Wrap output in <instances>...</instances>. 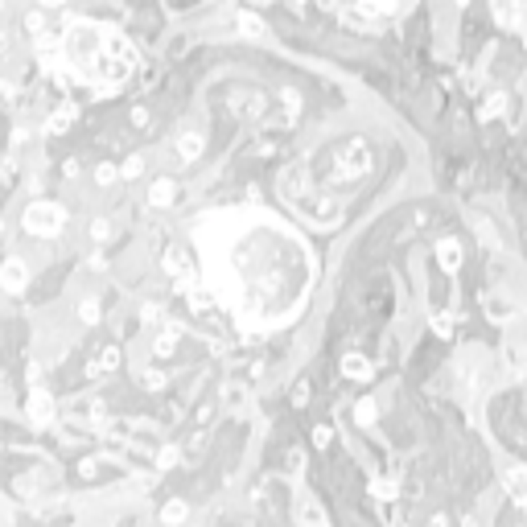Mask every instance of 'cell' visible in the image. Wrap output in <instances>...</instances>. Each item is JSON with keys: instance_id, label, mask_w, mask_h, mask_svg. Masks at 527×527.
Returning a JSON list of instances; mask_svg holds the SVG:
<instances>
[{"instance_id": "1", "label": "cell", "mask_w": 527, "mask_h": 527, "mask_svg": "<svg viewBox=\"0 0 527 527\" xmlns=\"http://www.w3.org/2000/svg\"><path fill=\"white\" fill-rule=\"evenodd\" d=\"M227 268L210 280L214 301L235 313L251 334L289 326L313 289V256L297 231L276 218H256L243 227L239 247H223Z\"/></svg>"}, {"instance_id": "2", "label": "cell", "mask_w": 527, "mask_h": 527, "mask_svg": "<svg viewBox=\"0 0 527 527\" xmlns=\"http://www.w3.org/2000/svg\"><path fill=\"white\" fill-rule=\"evenodd\" d=\"M21 223H25V231H29V235L54 239V235H62V231H66V210H62L58 202H49V198H37V202H29V206H25Z\"/></svg>"}, {"instance_id": "3", "label": "cell", "mask_w": 527, "mask_h": 527, "mask_svg": "<svg viewBox=\"0 0 527 527\" xmlns=\"http://www.w3.org/2000/svg\"><path fill=\"white\" fill-rule=\"evenodd\" d=\"M0 289L8 293V297H21L25 289H29V268H25V260H4L0 264Z\"/></svg>"}, {"instance_id": "4", "label": "cell", "mask_w": 527, "mask_h": 527, "mask_svg": "<svg viewBox=\"0 0 527 527\" xmlns=\"http://www.w3.org/2000/svg\"><path fill=\"white\" fill-rule=\"evenodd\" d=\"M25 412H29V421H33L37 429L54 425V396H49L45 388H33V392H29V404H25Z\"/></svg>"}, {"instance_id": "5", "label": "cell", "mask_w": 527, "mask_h": 527, "mask_svg": "<svg viewBox=\"0 0 527 527\" xmlns=\"http://www.w3.org/2000/svg\"><path fill=\"white\" fill-rule=\"evenodd\" d=\"M177 202V181L173 177H157L153 186H148V206L153 210H165V206H173Z\"/></svg>"}, {"instance_id": "6", "label": "cell", "mask_w": 527, "mask_h": 527, "mask_svg": "<svg viewBox=\"0 0 527 527\" xmlns=\"http://www.w3.org/2000/svg\"><path fill=\"white\" fill-rule=\"evenodd\" d=\"M177 338H181V330H177V326H161V330H157V338H153V355H157V359H169V355L177 350Z\"/></svg>"}, {"instance_id": "7", "label": "cell", "mask_w": 527, "mask_h": 527, "mask_svg": "<svg viewBox=\"0 0 527 527\" xmlns=\"http://www.w3.org/2000/svg\"><path fill=\"white\" fill-rule=\"evenodd\" d=\"M74 115H78V107H74V103H62V107L45 120V132H54V136H58V132H66V128L74 124Z\"/></svg>"}, {"instance_id": "8", "label": "cell", "mask_w": 527, "mask_h": 527, "mask_svg": "<svg viewBox=\"0 0 527 527\" xmlns=\"http://www.w3.org/2000/svg\"><path fill=\"white\" fill-rule=\"evenodd\" d=\"M144 153H128L124 161H120V181H140L144 177Z\"/></svg>"}, {"instance_id": "9", "label": "cell", "mask_w": 527, "mask_h": 527, "mask_svg": "<svg viewBox=\"0 0 527 527\" xmlns=\"http://www.w3.org/2000/svg\"><path fill=\"white\" fill-rule=\"evenodd\" d=\"M177 157L181 161H198L202 157V136L198 132H181L177 136Z\"/></svg>"}, {"instance_id": "10", "label": "cell", "mask_w": 527, "mask_h": 527, "mask_svg": "<svg viewBox=\"0 0 527 527\" xmlns=\"http://www.w3.org/2000/svg\"><path fill=\"white\" fill-rule=\"evenodd\" d=\"M74 313H78V322H82V326H99V317H103V305H99V297H82Z\"/></svg>"}, {"instance_id": "11", "label": "cell", "mask_w": 527, "mask_h": 527, "mask_svg": "<svg viewBox=\"0 0 527 527\" xmlns=\"http://www.w3.org/2000/svg\"><path fill=\"white\" fill-rule=\"evenodd\" d=\"M186 515H190V507H186L181 499H169V503L161 507V524H165V527H177V524H186Z\"/></svg>"}, {"instance_id": "12", "label": "cell", "mask_w": 527, "mask_h": 527, "mask_svg": "<svg viewBox=\"0 0 527 527\" xmlns=\"http://www.w3.org/2000/svg\"><path fill=\"white\" fill-rule=\"evenodd\" d=\"M21 29H25L29 37H41V33H49V29H45V12H41V8H25V16H21Z\"/></svg>"}, {"instance_id": "13", "label": "cell", "mask_w": 527, "mask_h": 527, "mask_svg": "<svg viewBox=\"0 0 527 527\" xmlns=\"http://www.w3.org/2000/svg\"><path fill=\"white\" fill-rule=\"evenodd\" d=\"M120 181V165L115 161H99L95 165V186H115Z\"/></svg>"}, {"instance_id": "14", "label": "cell", "mask_w": 527, "mask_h": 527, "mask_svg": "<svg viewBox=\"0 0 527 527\" xmlns=\"http://www.w3.org/2000/svg\"><path fill=\"white\" fill-rule=\"evenodd\" d=\"M342 371H346L350 379H367V375H371V363H367V359H359V355H346Z\"/></svg>"}, {"instance_id": "15", "label": "cell", "mask_w": 527, "mask_h": 527, "mask_svg": "<svg viewBox=\"0 0 527 527\" xmlns=\"http://www.w3.org/2000/svg\"><path fill=\"white\" fill-rule=\"evenodd\" d=\"M87 235H91L95 243H107V239H111V218H91V223H87Z\"/></svg>"}, {"instance_id": "16", "label": "cell", "mask_w": 527, "mask_h": 527, "mask_svg": "<svg viewBox=\"0 0 527 527\" xmlns=\"http://www.w3.org/2000/svg\"><path fill=\"white\" fill-rule=\"evenodd\" d=\"M95 367H99V375L103 371H120V346H103V355H99Z\"/></svg>"}, {"instance_id": "17", "label": "cell", "mask_w": 527, "mask_h": 527, "mask_svg": "<svg viewBox=\"0 0 527 527\" xmlns=\"http://www.w3.org/2000/svg\"><path fill=\"white\" fill-rule=\"evenodd\" d=\"M128 124H132V128H148V124H153V111H148L144 103H136V107L128 111Z\"/></svg>"}, {"instance_id": "18", "label": "cell", "mask_w": 527, "mask_h": 527, "mask_svg": "<svg viewBox=\"0 0 527 527\" xmlns=\"http://www.w3.org/2000/svg\"><path fill=\"white\" fill-rule=\"evenodd\" d=\"M165 379H169V375H165V371H157V367H148V371L140 375V383H144L148 392H161V388H165Z\"/></svg>"}, {"instance_id": "19", "label": "cell", "mask_w": 527, "mask_h": 527, "mask_svg": "<svg viewBox=\"0 0 527 527\" xmlns=\"http://www.w3.org/2000/svg\"><path fill=\"white\" fill-rule=\"evenodd\" d=\"M177 458H181V453H177V445H161V449H157V470L177 466Z\"/></svg>"}, {"instance_id": "20", "label": "cell", "mask_w": 527, "mask_h": 527, "mask_svg": "<svg viewBox=\"0 0 527 527\" xmlns=\"http://www.w3.org/2000/svg\"><path fill=\"white\" fill-rule=\"evenodd\" d=\"M161 317H165V313H161V305H157V301H148V305L140 309V322H148V326H153V322H161Z\"/></svg>"}, {"instance_id": "21", "label": "cell", "mask_w": 527, "mask_h": 527, "mask_svg": "<svg viewBox=\"0 0 527 527\" xmlns=\"http://www.w3.org/2000/svg\"><path fill=\"white\" fill-rule=\"evenodd\" d=\"M0 99H4V103L16 99V82H12V78H0Z\"/></svg>"}, {"instance_id": "22", "label": "cell", "mask_w": 527, "mask_h": 527, "mask_svg": "<svg viewBox=\"0 0 527 527\" xmlns=\"http://www.w3.org/2000/svg\"><path fill=\"white\" fill-rule=\"evenodd\" d=\"M87 268H91V272H103V268H107L103 251H91V256H87Z\"/></svg>"}, {"instance_id": "23", "label": "cell", "mask_w": 527, "mask_h": 527, "mask_svg": "<svg viewBox=\"0 0 527 527\" xmlns=\"http://www.w3.org/2000/svg\"><path fill=\"white\" fill-rule=\"evenodd\" d=\"M62 177H78V161H74V157L62 161Z\"/></svg>"}, {"instance_id": "24", "label": "cell", "mask_w": 527, "mask_h": 527, "mask_svg": "<svg viewBox=\"0 0 527 527\" xmlns=\"http://www.w3.org/2000/svg\"><path fill=\"white\" fill-rule=\"evenodd\" d=\"M313 441H317V445H330V429H326V425H317V429H313Z\"/></svg>"}, {"instance_id": "25", "label": "cell", "mask_w": 527, "mask_h": 527, "mask_svg": "<svg viewBox=\"0 0 527 527\" xmlns=\"http://www.w3.org/2000/svg\"><path fill=\"white\" fill-rule=\"evenodd\" d=\"M66 0H41V8H62Z\"/></svg>"}, {"instance_id": "26", "label": "cell", "mask_w": 527, "mask_h": 527, "mask_svg": "<svg viewBox=\"0 0 527 527\" xmlns=\"http://www.w3.org/2000/svg\"><path fill=\"white\" fill-rule=\"evenodd\" d=\"M4 49H8V37H4V33H0V54H4Z\"/></svg>"}, {"instance_id": "27", "label": "cell", "mask_w": 527, "mask_h": 527, "mask_svg": "<svg viewBox=\"0 0 527 527\" xmlns=\"http://www.w3.org/2000/svg\"><path fill=\"white\" fill-rule=\"evenodd\" d=\"M0 12H4V0H0Z\"/></svg>"}]
</instances>
